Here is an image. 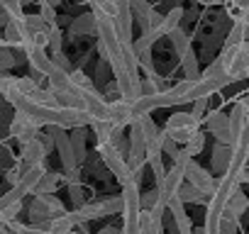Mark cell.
<instances>
[{
  "label": "cell",
  "instance_id": "obj_1",
  "mask_svg": "<svg viewBox=\"0 0 249 234\" xmlns=\"http://www.w3.org/2000/svg\"><path fill=\"white\" fill-rule=\"evenodd\" d=\"M140 215H142L140 183L130 181L122 185V217H124L122 234H140Z\"/></svg>",
  "mask_w": 249,
  "mask_h": 234
},
{
  "label": "cell",
  "instance_id": "obj_2",
  "mask_svg": "<svg viewBox=\"0 0 249 234\" xmlns=\"http://www.w3.org/2000/svg\"><path fill=\"white\" fill-rule=\"evenodd\" d=\"M198 132H200V120L193 117L191 112H174L166 120V125H164V137L171 139L178 147H183Z\"/></svg>",
  "mask_w": 249,
  "mask_h": 234
},
{
  "label": "cell",
  "instance_id": "obj_3",
  "mask_svg": "<svg viewBox=\"0 0 249 234\" xmlns=\"http://www.w3.org/2000/svg\"><path fill=\"white\" fill-rule=\"evenodd\" d=\"M225 76L230 83L249 78V44H237V47H225L220 54Z\"/></svg>",
  "mask_w": 249,
  "mask_h": 234
},
{
  "label": "cell",
  "instance_id": "obj_4",
  "mask_svg": "<svg viewBox=\"0 0 249 234\" xmlns=\"http://www.w3.org/2000/svg\"><path fill=\"white\" fill-rule=\"evenodd\" d=\"M188 161H191V156L181 149L178 151V156L174 159V164H171V168L166 171V176H164V181L157 185V190H159V195H161V200L169 205L174 198H176V193H178V188L186 183V166H188Z\"/></svg>",
  "mask_w": 249,
  "mask_h": 234
},
{
  "label": "cell",
  "instance_id": "obj_5",
  "mask_svg": "<svg viewBox=\"0 0 249 234\" xmlns=\"http://www.w3.org/2000/svg\"><path fill=\"white\" fill-rule=\"evenodd\" d=\"M98 156H100V159H103V164H105V166L112 171V176L120 181V185H124V183L135 181V178H132V171H130V164H127V159H122L120 149H117L112 142L98 144Z\"/></svg>",
  "mask_w": 249,
  "mask_h": 234
},
{
  "label": "cell",
  "instance_id": "obj_6",
  "mask_svg": "<svg viewBox=\"0 0 249 234\" xmlns=\"http://www.w3.org/2000/svg\"><path fill=\"white\" fill-rule=\"evenodd\" d=\"M64 212V205H61V200L59 198H54V195H35V202H32V207H30V215H32V219H37V222H49L52 217H56V215H61Z\"/></svg>",
  "mask_w": 249,
  "mask_h": 234
},
{
  "label": "cell",
  "instance_id": "obj_7",
  "mask_svg": "<svg viewBox=\"0 0 249 234\" xmlns=\"http://www.w3.org/2000/svg\"><path fill=\"white\" fill-rule=\"evenodd\" d=\"M205 127H208V132L217 139V144L232 147V139H230V115H225L222 110L208 112V115H205Z\"/></svg>",
  "mask_w": 249,
  "mask_h": 234
},
{
  "label": "cell",
  "instance_id": "obj_8",
  "mask_svg": "<svg viewBox=\"0 0 249 234\" xmlns=\"http://www.w3.org/2000/svg\"><path fill=\"white\" fill-rule=\"evenodd\" d=\"M186 183L196 185V188H198L200 193H205V195H213L215 188H217V181L210 176V171L203 168V166H198L193 159H191L188 166H186Z\"/></svg>",
  "mask_w": 249,
  "mask_h": 234
},
{
  "label": "cell",
  "instance_id": "obj_9",
  "mask_svg": "<svg viewBox=\"0 0 249 234\" xmlns=\"http://www.w3.org/2000/svg\"><path fill=\"white\" fill-rule=\"evenodd\" d=\"M39 125L32 120V117H27L25 112H15V117H13V122H10V134L18 139V142H30V139H35V137H39Z\"/></svg>",
  "mask_w": 249,
  "mask_h": 234
},
{
  "label": "cell",
  "instance_id": "obj_10",
  "mask_svg": "<svg viewBox=\"0 0 249 234\" xmlns=\"http://www.w3.org/2000/svg\"><path fill=\"white\" fill-rule=\"evenodd\" d=\"M107 122H110L115 130H122V127L132 125V122H135V120H132V102L122 100V98L107 102Z\"/></svg>",
  "mask_w": 249,
  "mask_h": 234
},
{
  "label": "cell",
  "instance_id": "obj_11",
  "mask_svg": "<svg viewBox=\"0 0 249 234\" xmlns=\"http://www.w3.org/2000/svg\"><path fill=\"white\" fill-rule=\"evenodd\" d=\"M81 98H83V110L90 115V120H107V100L95 88L83 90Z\"/></svg>",
  "mask_w": 249,
  "mask_h": 234
},
{
  "label": "cell",
  "instance_id": "obj_12",
  "mask_svg": "<svg viewBox=\"0 0 249 234\" xmlns=\"http://www.w3.org/2000/svg\"><path fill=\"white\" fill-rule=\"evenodd\" d=\"M225 85H230V78H227V76H225V78H200V81L193 83L191 95H188V102L200 100V98H210V95H215L217 90H222Z\"/></svg>",
  "mask_w": 249,
  "mask_h": 234
},
{
  "label": "cell",
  "instance_id": "obj_13",
  "mask_svg": "<svg viewBox=\"0 0 249 234\" xmlns=\"http://www.w3.org/2000/svg\"><path fill=\"white\" fill-rule=\"evenodd\" d=\"M44 156H47V147H44V142H42L39 137H35V139H30V142H25V144H22L20 161L25 164V168L44 164Z\"/></svg>",
  "mask_w": 249,
  "mask_h": 234
},
{
  "label": "cell",
  "instance_id": "obj_14",
  "mask_svg": "<svg viewBox=\"0 0 249 234\" xmlns=\"http://www.w3.org/2000/svg\"><path fill=\"white\" fill-rule=\"evenodd\" d=\"M25 54H27V61H30V66L39 73V76H49L52 71H54V61H52V56L47 54V49H39V47H27L25 49Z\"/></svg>",
  "mask_w": 249,
  "mask_h": 234
},
{
  "label": "cell",
  "instance_id": "obj_15",
  "mask_svg": "<svg viewBox=\"0 0 249 234\" xmlns=\"http://www.w3.org/2000/svg\"><path fill=\"white\" fill-rule=\"evenodd\" d=\"M3 39H5V44H8V47H18V49H22V51H25V47H27V37H25V30H22L20 17H8Z\"/></svg>",
  "mask_w": 249,
  "mask_h": 234
},
{
  "label": "cell",
  "instance_id": "obj_16",
  "mask_svg": "<svg viewBox=\"0 0 249 234\" xmlns=\"http://www.w3.org/2000/svg\"><path fill=\"white\" fill-rule=\"evenodd\" d=\"M76 224H78V222H76L73 212H61V215L52 217L49 222H44L42 227H44V229H49L52 234H71Z\"/></svg>",
  "mask_w": 249,
  "mask_h": 234
},
{
  "label": "cell",
  "instance_id": "obj_17",
  "mask_svg": "<svg viewBox=\"0 0 249 234\" xmlns=\"http://www.w3.org/2000/svg\"><path fill=\"white\" fill-rule=\"evenodd\" d=\"M166 210H171V215H174L176 227H178L181 234H200V232L193 229V224H191V219H188V215H186V210H183V202H181L178 198H174V200L166 205Z\"/></svg>",
  "mask_w": 249,
  "mask_h": 234
},
{
  "label": "cell",
  "instance_id": "obj_18",
  "mask_svg": "<svg viewBox=\"0 0 249 234\" xmlns=\"http://www.w3.org/2000/svg\"><path fill=\"white\" fill-rule=\"evenodd\" d=\"M64 132H66V130H59V134H56V147H59V154H61L64 168L71 171V168L78 166V159H76V154H73V144H71V139H69Z\"/></svg>",
  "mask_w": 249,
  "mask_h": 234
},
{
  "label": "cell",
  "instance_id": "obj_19",
  "mask_svg": "<svg viewBox=\"0 0 249 234\" xmlns=\"http://www.w3.org/2000/svg\"><path fill=\"white\" fill-rule=\"evenodd\" d=\"M249 207V198L237 188L232 195H230V200H227V205H225V215L222 217H230V219H237L239 215H244V210Z\"/></svg>",
  "mask_w": 249,
  "mask_h": 234
},
{
  "label": "cell",
  "instance_id": "obj_20",
  "mask_svg": "<svg viewBox=\"0 0 249 234\" xmlns=\"http://www.w3.org/2000/svg\"><path fill=\"white\" fill-rule=\"evenodd\" d=\"M47 81H49V90H52V93H69V90H76V88L71 85V73H69V71L54 68V71L47 76Z\"/></svg>",
  "mask_w": 249,
  "mask_h": 234
},
{
  "label": "cell",
  "instance_id": "obj_21",
  "mask_svg": "<svg viewBox=\"0 0 249 234\" xmlns=\"http://www.w3.org/2000/svg\"><path fill=\"white\" fill-rule=\"evenodd\" d=\"M140 234H164L161 217L149 212V210H142V215H140Z\"/></svg>",
  "mask_w": 249,
  "mask_h": 234
},
{
  "label": "cell",
  "instance_id": "obj_22",
  "mask_svg": "<svg viewBox=\"0 0 249 234\" xmlns=\"http://www.w3.org/2000/svg\"><path fill=\"white\" fill-rule=\"evenodd\" d=\"M90 127H93V134H95V142H98V144L112 142V139H115V134L120 132V130H115L107 120H93V122H90Z\"/></svg>",
  "mask_w": 249,
  "mask_h": 234
},
{
  "label": "cell",
  "instance_id": "obj_23",
  "mask_svg": "<svg viewBox=\"0 0 249 234\" xmlns=\"http://www.w3.org/2000/svg\"><path fill=\"white\" fill-rule=\"evenodd\" d=\"M59 183H61V173L47 171V173L42 176V181L37 183V188H35V195H54V190L59 188Z\"/></svg>",
  "mask_w": 249,
  "mask_h": 234
},
{
  "label": "cell",
  "instance_id": "obj_24",
  "mask_svg": "<svg viewBox=\"0 0 249 234\" xmlns=\"http://www.w3.org/2000/svg\"><path fill=\"white\" fill-rule=\"evenodd\" d=\"M181 17H183V8H174V10H169V13L164 15V20H161V27H159L161 37H169L171 32H176L178 25H181Z\"/></svg>",
  "mask_w": 249,
  "mask_h": 234
},
{
  "label": "cell",
  "instance_id": "obj_25",
  "mask_svg": "<svg viewBox=\"0 0 249 234\" xmlns=\"http://www.w3.org/2000/svg\"><path fill=\"white\" fill-rule=\"evenodd\" d=\"M244 20H247V15L234 17V25H232V27H230V32H227V42H225V47L244 44Z\"/></svg>",
  "mask_w": 249,
  "mask_h": 234
},
{
  "label": "cell",
  "instance_id": "obj_26",
  "mask_svg": "<svg viewBox=\"0 0 249 234\" xmlns=\"http://www.w3.org/2000/svg\"><path fill=\"white\" fill-rule=\"evenodd\" d=\"M176 198L183 202V205H188V202H205V193H200L196 185H191V183H183L181 188H178V193H176Z\"/></svg>",
  "mask_w": 249,
  "mask_h": 234
},
{
  "label": "cell",
  "instance_id": "obj_27",
  "mask_svg": "<svg viewBox=\"0 0 249 234\" xmlns=\"http://www.w3.org/2000/svg\"><path fill=\"white\" fill-rule=\"evenodd\" d=\"M181 64H183L186 78L200 81V68H198V59H196V51H193V49H188L186 54H181Z\"/></svg>",
  "mask_w": 249,
  "mask_h": 234
},
{
  "label": "cell",
  "instance_id": "obj_28",
  "mask_svg": "<svg viewBox=\"0 0 249 234\" xmlns=\"http://www.w3.org/2000/svg\"><path fill=\"white\" fill-rule=\"evenodd\" d=\"M71 85H73L78 93L95 88V85H93V78H88V73L81 71V68H73V71H71Z\"/></svg>",
  "mask_w": 249,
  "mask_h": 234
},
{
  "label": "cell",
  "instance_id": "obj_29",
  "mask_svg": "<svg viewBox=\"0 0 249 234\" xmlns=\"http://www.w3.org/2000/svg\"><path fill=\"white\" fill-rule=\"evenodd\" d=\"M203 147H205V132L200 130V132H198L196 137H191V139H188V142L183 144V151H186V154H188V156L193 159V156H198V154L203 151Z\"/></svg>",
  "mask_w": 249,
  "mask_h": 234
},
{
  "label": "cell",
  "instance_id": "obj_30",
  "mask_svg": "<svg viewBox=\"0 0 249 234\" xmlns=\"http://www.w3.org/2000/svg\"><path fill=\"white\" fill-rule=\"evenodd\" d=\"M8 229H10L13 234H52V232H49V229H44L42 224H35V227H32V224H20L18 219H15V222H10V224H8Z\"/></svg>",
  "mask_w": 249,
  "mask_h": 234
},
{
  "label": "cell",
  "instance_id": "obj_31",
  "mask_svg": "<svg viewBox=\"0 0 249 234\" xmlns=\"http://www.w3.org/2000/svg\"><path fill=\"white\" fill-rule=\"evenodd\" d=\"M169 39H171V44H174V49H176V54H178V56H181V54H186V51L191 49V39H188L181 30L171 32V34H169Z\"/></svg>",
  "mask_w": 249,
  "mask_h": 234
},
{
  "label": "cell",
  "instance_id": "obj_32",
  "mask_svg": "<svg viewBox=\"0 0 249 234\" xmlns=\"http://www.w3.org/2000/svg\"><path fill=\"white\" fill-rule=\"evenodd\" d=\"M200 78H225V68H222V61H220V56L200 73Z\"/></svg>",
  "mask_w": 249,
  "mask_h": 234
},
{
  "label": "cell",
  "instance_id": "obj_33",
  "mask_svg": "<svg viewBox=\"0 0 249 234\" xmlns=\"http://www.w3.org/2000/svg\"><path fill=\"white\" fill-rule=\"evenodd\" d=\"M39 15L44 17V22H47L49 27H59V25H56V8H52V5H47V3H39Z\"/></svg>",
  "mask_w": 249,
  "mask_h": 234
},
{
  "label": "cell",
  "instance_id": "obj_34",
  "mask_svg": "<svg viewBox=\"0 0 249 234\" xmlns=\"http://www.w3.org/2000/svg\"><path fill=\"white\" fill-rule=\"evenodd\" d=\"M15 64V56H13V51H10V47H0V68H10Z\"/></svg>",
  "mask_w": 249,
  "mask_h": 234
},
{
  "label": "cell",
  "instance_id": "obj_35",
  "mask_svg": "<svg viewBox=\"0 0 249 234\" xmlns=\"http://www.w3.org/2000/svg\"><path fill=\"white\" fill-rule=\"evenodd\" d=\"M208 100H210V98H200V100H193V110H191V115H193V117H198L200 122H203V112H205V107H208Z\"/></svg>",
  "mask_w": 249,
  "mask_h": 234
},
{
  "label": "cell",
  "instance_id": "obj_36",
  "mask_svg": "<svg viewBox=\"0 0 249 234\" xmlns=\"http://www.w3.org/2000/svg\"><path fill=\"white\" fill-rule=\"evenodd\" d=\"M49 47H52V51H54V54H59V51H61V32H59V27H52Z\"/></svg>",
  "mask_w": 249,
  "mask_h": 234
},
{
  "label": "cell",
  "instance_id": "obj_37",
  "mask_svg": "<svg viewBox=\"0 0 249 234\" xmlns=\"http://www.w3.org/2000/svg\"><path fill=\"white\" fill-rule=\"evenodd\" d=\"M52 61H54V68H61V71H69V73L73 71L71 64L66 61V56H64L61 51H59V54H52Z\"/></svg>",
  "mask_w": 249,
  "mask_h": 234
},
{
  "label": "cell",
  "instance_id": "obj_38",
  "mask_svg": "<svg viewBox=\"0 0 249 234\" xmlns=\"http://www.w3.org/2000/svg\"><path fill=\"white\" fill-rule=\"evenodd\" d=\"M230 5H232V8H237L242 15H247V17H249V0H230Z\"/></svg>",
  "mask_w": 249,
  "mask_h": 234
},
{
  "label": "cell",
  "instance_id": "obj_39",
  "mask_svg": "<svg viewBox=\"0 0 249 234\" xmlns=\"http://www.w3.org/2000/svg\"><path fill=\"white\" fill-rule=\"evenodd\" d=\"M100 234H122V232L115 229V227H105V229H100Z\"/></svg>",
  "mask_w": 249,
  "mask_h": 234
},
{
  "label": "cell",
  "instance_id": "obj_40",
  "mask_svg": "<svg viewBox=\"0 0 249 234\" xmlns=\"http://www.w3.org/2000/svg\"><path fill=\"white\" fill-rule=\"evenodd\" d=\"M244 44H249V17L244 20Z\"/></svg>",
  "mask_w": 249,
  "mask_h": 234
},
{
  "label": "cell",
  "instance_id": "obj_41",
  "mask_svg": "<svg viewBox=\"0 0 249 234\" xmlns=\"http://www.w3.org/2000/svg\"><path fill=\"white\" fill-rule=\"evenodd\" d=\"M0 76H3V68H0Z\"/></svg>",
  "mask_w": 249,
  "mask_h": 234
},
{
  "label": "cell",
  "instance_id": "obj_42",
  "mask_svg": "<svg viewBox=\"0 0 249 234\" xmlns=\"http://www.w3.org/2000/svg\"><path fill=\"white\" fill-rule=\"evenodd\" d=\"M0 227H5V224H3V222H0Z\"/></svg>",
  "mask_w": 249,
  "mask_h": 234
},
{
  "label": "cell",
  "instance_id": "obj_43",
  "mask_svg": "<svg viewBox=\"0 0 249 234\" xmlns=\"http://www.w3.org/2000/svg\"><path fill=\"white\" fill-rule=\"evenodd\" d=\"M71 234H73V232H71Z\"/></svg>",
  "mask_w": 249,
  "mask_h": 234
}]
</instances>
